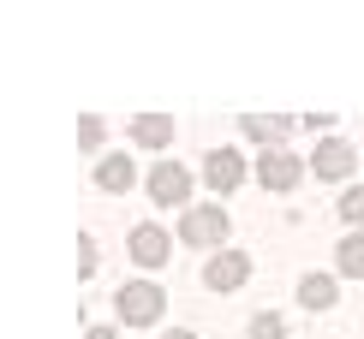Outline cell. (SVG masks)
Returning a JSON list of instances; mask_svg holds the SVG:
<instances>
[{"label":"cell","mask_w":364,"mask_h":339,"mask_svg":"<svg viewBox=\"0 0 364 339\" xmlns=\"http://www.w3.org/2000/svg\"><path fill=\"white\" fill-rule=\"evenodd\" d=\"M84 339H119V333H114V328H90Z\"/></svg>","instance_id":"ac0fdd59"},{"label":"cell","mask_w":364,"mask_h":339,"mask_svg":"<svg viewBox=\"0 0 364 339\" xmlns=\"http://www.w3.org/2000/svg\"><path fill=\"white\" fill-rule=\"evenodd\" d=\"M144 184H149V203L156 209H186V196H191V173L179 161H156Z\"/></svg>","instance_id":"3957f363"},{"label":"cell","mask_w":364,"mask_h":339,"mask_svg":"<svg viewBox=\"0 0 364 339\" xmlns=\"http://www.w3.org/2000/svg\"><path fill=\"white\" fill-rule=\"evenodd\" d=\"M335 262H341L346 280H364V233H346V238L335 244Z\"/></svg>","instance_id":"7c38bea8"},{"label":"cell","mask_w":364,"mask_h":339,"mask_svg":"<svg viewBox=\"0 0 364 339\" xmlns=\"http://www.w3.org/2000/svg\"><path fill=\"white\" fill-rule=\"evenodd\" d=\"M335 280H328V274H305V280H299V304H305V310H335Z\"/></svg>","instance_id":"8fae6325"},{"label":"cell","mask_w":364,"mask_h":339,"mask_svg":"<svg viewBox=\"0 0 364 339\" xmlns=\"http://www.w3.org/2000/svg\"><path fill=\"white\" fill-rule=\"evenodd\" d=\"M96 184H102V191H132V184H138L132 155H102V161H96Z\"/></svg>","instance_id":"9c48e42d"},{"label":"cell","mask_w":364,"mask_h":339,"mask_svg":"<svg viewBox=\"0 0 364 339\" xmlns=\"http://www.w3.org/2000/svg\"><path fill=\"white\" fill-rule=\"evenodd\" d=\"M245 280H251V256L245 250H221V256L203 262V286L209 291H239Z\"/></svg>","instance_id":"5b68a950"},{"label":"cell","mask_w":364,"mask_h":339,"mask_svg":"<svg viewBox=\"0 0 364 339\" xmlns=\"http://www.w3.org/2000/svg\"><path fill=\"white\" fill-rule=\"evenodd\" d=\"M353 167H358V155H353V143H341V137H323L316 155H311V173L316 179H346Z\"/></svg>","instance_id":"ba28073f"},{"label":"cell","mask_w":364,"mask_h":339,"mask_svg":"<svg viewBox=\"0 0 364 339\" xmlns=\"http://www.w3.org/2000/svg\"><path fill=\"white\" fill-rule=\"evenodd\" d=\"M126 250H132V262H138V268H161V262H168V250H173V238L168 233H161V226H132V244H126Z\"/></svg>","instance_id":"52a82bcc"},{"label":"cell","mask_w":364,"mask_h":339,"mask_svg":"<svg viewBox=\"0 0 364 339\" xmlns=\"http://www.w3.org/2000/svg\"><path fill=\"white\" fill-rule=\"evenodd\" d=\"M251 339H287V321L275 310H263V316H251Z\"/></svg>","instance_id":"5bb4252c"},{"label":"cell","mask_w":364,"mask_h":339,"mask_svg":"<svg viewBox=\"0 0 364 339\" xmlns=\"http://www.w3.org/2000/svg\"><path fill=\"white\" fill-rule=\"evenodd\" d=\"M257 179H263V191L287 196L299 179H305V161H299L293 149H263V161H257Z\"/></svg>","instance_id":"277c9868"},{"label":"cell","mask_w":364,"mask_h":339,"mask_svg":"<svg viewBox=\"0 0 364 339\" xmlns=\"http://www.w3.org/2000/svg\"><path fill=\"white\" fill-rule=\"evenodd\" d=\"M114 310H119L126 328H156L161 310H168V291H161L156 280H132V286L114 291Z\"/></svg>","instance_id":"6da1fadb"},{"label":"cell","mask_w":364,"mask_h":339,"mask_svg":"<svg viewBox=\"0 0 364 339\" xmlns=\"http://www.w3.org/2000/svg\"><path fill=\"white\" fill-rule=\"evenodd\" d=\"M78 274H96V238H78Z\"/></svg>","instance_id":"2e32d148"},{"label":"cell","mask_w":364,"mask_h":339,"mask_svg":"<svg viewBox=\"0 0 364 339\" xmlns=\"http://www.w3.org/2000/svg\"><path fill=\"white\" fill-rule=\"evenodd\" d=\"M341 214H346L353 226H364V184H353V191L341 196Z\"/></svg>","instance_id":"9a60e30c"},{"label":"cell","mask_w":364,"mask_h":339,"mask_svg":"<svg viewBox=\"0 0 364 339\" xmlns=\"http://www.w3.org/2000/svg\"><path fill=\"white\" fill-rule=\"evenodd\" d=\"M203 179H209V191H215V196H233L239 184H245V155H239V149H209Z\"/></svg>","instance_id":"8992f818"},{"label":"cell","mask_w":364,"mask_h":339,"mask_svg":"<svg viewBox=\"0 0 364 339\" xmlns=\"http://www.w3.org/2000/svg\"><path fill=\"white\" fill-rule=\"evenodd\" d=\"M78 143H84V149L102 143V119H84V126H78Z\"/></svg>","instance_id":"e0dca14e"},{"label":"cell","mask_w":364,"mask_h":339,"mask_svg":"<svg viewBox=\"0 0 364 339\" xmlns=\"http://www.w3.org/2000/svg\"><path fill=\"white\" fill-rule=\"evenodd\" d=\"M227 233H233V221H227L221 203H197L179 214V238L186 244H227Z\"/></svg>","instance_id":"7a4b0ae2"},{"label":"cell","mask_w":364,"mask_h":339,"mask_svg":"<svg viewBox=\"0 0 364 339\" xmlns=\"http://www.w3.org/2000/svg\"><path fill=\"white\" fill-rule=\"evenodd\" d=\"M239 126H245V137H257V143H281V137L293 131V119H263V113H245Z\"/></svg>","instance_id":"4fadbf2b"},{"label":"cell","mask_w":364,"mask_h":339,"mask_svg":"<svg viewBox=\"0 0 364 339\" xmlns=\"http://www.w3.org/2000/svg\"><path fill=\"white\" fill-rule=\"evenodd\" d=\"M132 137H138L144 149H168L173 143V119L168 113H138L132 119Z\"/></svg>","instance_id":"30bf717a"},{"label":"cell","mask_w":364,"mask_h":339,"mask_svg":"<svg viewBox=\"0 0 364 339\" xmlns=\"http://www.w3.org/2000/svg\"><path fill=\"white\" fill-rule=\"evenodd\" d=\"M168 339H197V333H186V328H179V333H168Z\"/></svg>","instance_id":"d6986e66"}]
</instances>
